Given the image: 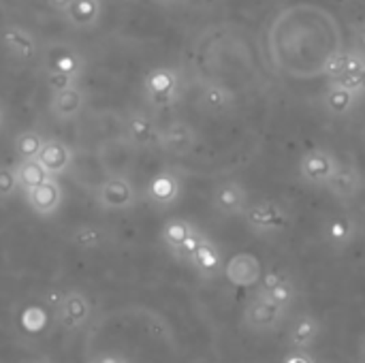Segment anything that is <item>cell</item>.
Segmentation results:
<instances>
[{
    "mask_svg": "<svg viewBox=\"0 0 365 363\" xmlns=\"http://www.w3.org/2000/svg\"><path fill=\"white\" fill-rule=\"evenodd\" d=\"M364 186L365 180L364 173L359 171V167L353 165V163H342L340 160V165H338L334 178L327 182L325 190L329 195H334L336 199H340V201H351V199L361 195Z\"/></svg>",
    "mask_w": 365,
    "mask_h": 363,
    "instance_id": "2e32d148",
    "label": "cell"
},
{
    "mask_svg": "<svg viewBox=\"0 0 365 363\" xmlns=\"http://www.w3.org/2000/svg\"><path fill=\"white\" fill-rule=\"evenodd\" d=\"M43 64H45V79L51 92L79 83L86 71V62L81 53L64 43H53L51 47H47L43 53Z\"/></svg>",
    "mask_w": 365,
    "mask_h": 363,
    "instance_id": "6da1fadb",
    "label": "cell"
},
{
    "mask_svg": "<svg viewBox=\"0 0 365 363\" xmlns=\"http://www.w3.org/2000/svg\"><path fill=\"white\" fill-rule=\"evenodd\" d=\"M26 193V203L28 208L36 214V216H53L62 201H64V193H62V186L56 178H47L45 182H41L38 186L34 188H28L24 190Z\"/></svg>",
    "mask_w": 365,
    "mask_h": 363,
    "instance_id": "4fadbf2b",
    "label": "cell"
},
{
    "mask_svg": "<svg viewBox=\"0 0 365 363\" xmlns=\"http://www.w3.org/2000/svg\"><path fill=\"white\" fill-rule=\"evenodd\" d=\"M361 98H364L361 92L349 88L340 79H329V83H327V88L323 92V107L331 116H346L357 107V103Z\"/></svg>",
    "mask_w": 365,
    "mask_h": 363,
    "instance_id": "d6986e66",
    "label": "cell"
},
{
    "mask_svg": "<svg viewBox=\"0 0 365 363\" xmlns=\"http://www.w3.org/2000/svg\"><path fill=\"white\" fill-rule=\"evenodd\" d=\"M361 363H365V359H364V362H361Z\"/></svg>",
    "mask_w": 365,
    "mask_h": 363,
    "instance_id": "ab89813d",
    "label": "cell"
},
{
    "mask_svg": "<svg viewBox=\"0 0 365 363\" xmlns=\"http://www.w3.org/2000/svg\"><path fill=\"white\" fill-rule=\"evenodd\" d=\"M47 304L51 308L53 323L66 334L83 329L92 319V302L81 291L73 289V291L58 293L56 297H49Z\"/></svg>",
    "mask_w": 365,
    "mask_h": 363,
    "instance_id": "7a4b0ae2",
    "label": "cell"
},
{
    "mask_svg": "<svg viewBox=\"0 0 365 363\" xmlns=\"http://www.w3.org/2000/svg\"><path fill=\"white\" fill-rule=\"evenodd\" d=\"M222 276L237 289H252L263 278V265L252 252H237L225 261Z\"/></svg>",
    "mask_w": 365,
    "mask_h": 363,
    "instance_id": "30bf717a",
    "label": "cell"
},
{
    "mask_svg": "<svg viewBox=\"0 0 365 363\" xmlns=\"http://www.w3.org/2000/svg\"><path fill=\"white\" fill-rule=\"evenodd\" d=\"M71 244L79 250H98L107 244V231L92 223L79 225L71 231Z\"/></svg>",
    "mask_w": 365,
    "mask_h": 363,
    "instance_id": "4316f807",
    "label": "cell"
},
{
    "mask_svg": "<svg viewBox=\"0 0 365 363\" xmlns=\"http://www.w3.org/2000/svg\"><path fill=\"white\" fill-rule=\"evenodd\" d=\"M94 201L101 210L120 212L130 210L137 203V190L133 182L124 175H111L94 188Z\"/></svg>",
    "mask_w": 365,
    "mask_h": 363,
    "instance_id": "8992f818",
    "label": "cell"
},
{
    "mask_svg": "<svg viewBox=\"0 0 365 363\" xmlns=\"http://www.w3.org/2000/svg\"><path fill=\"white\" fill-rule=\"evenodd\" d=\"M364 26H365V21H364Z\"/></svg>",
    "mask_w": 365,
    "mask_h": 363,
    "instance_id": "60d3db41",
    "label": "cell"
},
{
    "mask_svg": "<svg viewBox=\"0 0 365 363\" xmlns=\"http://www.w3.org/2000/svg\"><path fill=\"white\" fill-rule=\"evenodd\" d=\"M24 363H53L51 359H47V357H32V359H28V362Z\"/></svg>",
    "mask_w": 365,
    "mask_h": 363,
    "instance_id": "e575fe53",
    "label": "cell"
},
{
    "mask_svg": "<svg viewBox=\"0 0 365 363\" xmlns=\"http://www.w3.org/2000/svg\"><path fill=\"white\" fill-rule=\"evenodd\" d=\"M338 165H340V158L336 156V152L327 148H312L299 160V178L310 186L325 188L327 182L334 178Z\"/></svg>",
    "mask_w": 365,
    "mask_h": 363,
    "instance_id": "52a82bcc",
    "label": "cell"
},
{
    "mask_svg": "<svg viewBox=\"0 0 365 363\" xmlns=\"http://www.w3.org/2000/svg\"><path fill=\"white\" fill-rule=\"evenodd\" d=\"M353 49L361 56L365 60V26H359L355 30V43H353Z\"/></svg>",
    "mask_w": 365,
    "mask_h": 363,
    "instance_id": "1f68e13d",
    "label": "cell"
},
{
    "mask_svg": "<svg viewBox=\"0 0 365 363\" xmlns=\"http://www.w3.org/2000/svg\"><path fill=\"white\" fill-rule=\"evenodd\" d=\"M180 197H182V180L171 169L156 173L145 186L148 203L158 208V210H167V208L175 205L180 201Z\"/></svg>",
    "mask_w": 365,
    "mask_h": 363,
    "instance_id": "8fae6325",
    "label": "cell"
},
{
    "mask_svg": "<svg viewBox=\"0 0 365 363\" xmlns=\"http://www.w3.org/2000/svg\"><path fill=\"white\" fill-rule=\"evenodd\" d=\"M186 263L203 278V280H214L218 276H222V270H225V259H222V252L220 248L205 235L201 233L195 248L190 250Z\"/></svg>",
    "mask_w": 365,
    "mask_h": 363,
    "instance_id": "9c48e42d",
    "label": "cell"
},
{
    "mask_svg": "<svg viewBox=\"0 0 365 363\" xmlns=\"http://www.w3.org/2000/svg\"><path fill=\"white\" fill-rule=\"evenodd\" d=\"M365 66V60L351 47V49H342V51H336L331 53L325 64H323V75H327L329 79H340L344 77L346 73H353V71H361Z\"/></svg>",
    "mask_w": 365,
    "mask_h": 363,
    "instance_id": "d4e9b609",
    "label": "cell"
},
{
    "mask_svg": "<svg viewBox=\"0 0 365 363\" xmlns=\"http://www.w3.org/2000/svg\"><path fill=\"white\" fill-rule=\"evenodd\" d=\"M71 2H73V0H47L49 9H53V11H58V13H64V11L71 6Z\"/></svg>",
    "mask_w": 365,
    "mask_h": 363,
    "instance_id": "836d02e7",
    "label": "cell"
},
{
    "mask_svg": "<svg viewBox=\"0 0 365 363\" xmlns=\"http://www.w3.org/2000/svg\"><path fill=\"white\" fill-rule=\"evenodd\" d=\"M203 231H199L192 223H188L186 218H171L163 225L160 231V240L165 244V248L180 261H186L190 250L195 248L199 235Z\"/></svg>",
    "mask_w": 365,
    "mask_h": 363,
    "instance_id": "ba28073f",
    "label": "cell"
},
{
    "mask_svg": "<svg viewBox=\"0 0 365 363\" xmlns=\"http://www.w3.org/2000/svg\"><path fill=\"white\" fill-rule=\"evenodd\" d=\"M361 86H364V92H365V66L361 68Z\"/></svg>",
    "mask_w": 365,
    "mask_h": 363,
    "instance_id": "d590c367",
    "label": "cell"
},
{
    "mask_svg": "<svg viewBox=\"0 0 365 363\" xmlns=\"http://www.w3.org/2000/svg\"><path fill=\"white\" fill-rule=\"evenodd\" d=\"M321 336V323L312 315H302L289 329V344L293 351H308Z\"/></svg>",
    "mask_w": 365,
    "mask_h": 363,
    "instance_id": "cb8c5ba5",
    "label": "cell"
},
{
    "mask_svg": "<svg viewBox=\"0 0 365 363\" xmlns=\"http://www.w3.org/2000/svg\"><path fill=\"white\" fill-rule=\"evenodd\" d=\"M19 190V182L15 175V167L0 165V201L13 199Z\"/></svg>",
    "mask_w": 365,
    "mask_h": 363,
    "instance_id": "f546056e",
    "label": "cell"
},
{
    "mask_svg": "<svg viewBox=\"0 0 365 363\" xmlns=\"http://www.w3.org/2000/svg\"><path fill=\"white\" fill-rule=\"evenodd\" d=\"M160 131L163 128L154 122V118H150L143 111H133L124 120V135L128 143L135 148L148 150L160 145Z\"/></svg>",
    "mask_w": 365,
    "mask_h": 363,
    "instance_id": "5bb4252c",
    "label": "cell"
},
{
    "mask_svg": "<svg viewBox=\"0 0 365 363\" xmlns=\"http://www.w3.org/2000/svg\"><path fill=\"white\" fill-rule=\"evenodd\" d=\"M43 143H45V137L38 131H24L15 137V154L19 160L38 158Z\"/></svg>",
    "mask_w": 365,
    "mask_h": 363,
    "instance_id": "f1b7e54d",
    "label": "cell"
},
{
    "mask_svg": "<svg viewBox=\"0 0 365 363\" xmlns=\"http://www.w3.org/2000/svg\"><path fill=\"white\" fill-rule=\"evenodd\" d=\"M38 163L45 167V171L49 175L58 178L68 171V167L73 163V150L60 139H45L43 150L38 154Z\"/></svg>",
    "mask_w": 365,
    "mask_h": 363,
    "instance_id": "7402d4cb",
    "label": "cell"
},
{
    "mask_svg": "<svg viewBox=\"0 0 365 363\" xmlns=\"http://www.w3.org/2000/svg\"><path fill=\"white\" fill-rule=\"evenodd\" d=\"M0 128H2V111H0Z\"/></svg>",
    "mask_w": 365,
    "mask_h": 363,
    "instance_id": "74e56055",
    "label": "cell"
},
{
    "mask_svg": "<svg viewBox=\"0 0 365 363\" xmlns=\"http://www.w3.org/2000/svg\"><path fill=\"white\" fill-rule=\"evenodd\" d=\"M143 96L154 109H169L182 96V75L171 66H156L143 79Z\"/></svg>",
    "mask_w": 365,
    "mask_h": 363,
    "instance_id": "3957f363",
    "label": "cell"
},
{
    "mask_svg": "<svg viewBox=\"0 0 365 363\" xmlns=\"http://www.w3.org/2000/svg\"><path fill=\"white\" fill-rule=\"evenodd\" d=\"M257 293H261L263 297H267L269 302H274L276 306L291 310L295 300H297V287L295 282L282 274V272H269L261 278Z\"/></svg>",
    "mask_w": 365,
    "mask_h": 363,
    "instance_id": "ac0fdd59",
    "label": "cell"
},
{
    "mask_svg": "<svg viewBox=\"0 0 365 363\" xmlns=\"http://www.w3.org/2000/svg\"><path fill=\"white\" fill-rule=\"evenodd\" d=\"M235 96L233 92L222 83H207L201 92V105L210 113H225L233 107Z\"/></svg>",
    "mask_w": 365,
    "mask_h": 363,
    "instance_id": "484cf974",
    "label": "cell"
},
{
    "mask_svg": "<svg viewBox=\"0 0 365 363\" xmlns=\"http://www.w3.org/2000/svg\"><path fill=\"white\" fill-rule=\"evenodd\" d=\"M359 235V223L351 214H336L325 220L323 225V242L336 250L342 252L346 250Z\"/></svg>",
    "mask_w": 365,
    "mask_h": 363,
    "instance_id": "9a60e30c",
    "label": "cell"
},
{
    "mask_svg": "<svg viewBox=\"0 0 365 363\" xmlns=\"http://www.w3.org/2000/svg\"><path fill=\"white\" fill-rule=\"evenodd\" d=\"M62 15L73 28L90 30L98 26L103 17V0H73L71 6Z\"/></svg>",
    "mask_w": 365,
    "mask_h": 363,
    "instance_id": "603a6c76",
    "label": "cell"
},
{
    "mask_svg": "<svg viewBox=\"0 0 365 363\" xmlns=\"http://www.w3.org/2000/svg\"><path fill=\"white\" fill-rule=\"evenodd\" d=\"M2 45L9 51V56L17 62H34L38 58V43L34 39V34L30 30H26L24 26L17 24H6L2 28Z\"/></svg>",
    "mask_w": 365,
    "mask_h": 363,
    "instance_id": "7c38bea8",
    "label": "cell"
},
{
    "mask_svg": "<svg viewBox=\"0 0 365 363\" xmlns=\"http://www.w3.org/2000/svg\"><path fill=\"white\" fill-rule=\"evenodd\" d=\"M287 312L289 310L276 306L274 302H269L261 293H255L244 306L242 321H244V327L255 332V334H272L284 323Z\"/></svg>",
    "mask_w": 365,
    "mask_h": 363,
    "instance_id": "5b68a950",
    "label": "cell"
},
{
    "mask_svg": "<svg viewBox=\"0 0 365 363\" xmlns=\"http://www.w3.org/2000/svg\"><path fill=\"white\" fill-rule=\"evenodd\" d=\"M244 220L248 225V229L261 237L267 235H278L282 233L289 223L291 216L287 212V208L278 201L265 199V201H257V203H248L246 212H244Z\"/></svg>",
    "mask_w": 365,
    "mask_h": 363,
    "instance_id": "277c9868",
    "label": "cell"
},
{
    "mask_svg": "<svg viewBox=\"0 0 365 363\" xmlns=\"http://www.w3.org/2000/svg\"><path fill=\"white\" fill-rule=\"evenodd\" d=\"M15 175H17V182H19V188L21 190H28V188H34L38 186L41 182H45L47 178H53L45 171V167L38 163V158H30V160H19L15 165Z\"/></svg>",
    "mask_w": 365,
    "mask_h": 363,
    "instance_id": "83f0119b",
    "label": "cell"
},
{
    "mask_svg": "<svg viewBox=\"0 0 365 363\" xmlns=\"http://www.w3.org/2000/svg\"><path fill=\"white\" fill-rule=\"evenodd\" d=\"M212 203L216 212L222 216H244L250 201H248V190L244 188V184L235 180H227L214 188Z\"/></svg>",
    "mask_w": 365,
    "mask_h": 363,
    "instance_id": "e0dca14e",
    "label": "cell"
},
{
    "mask_svg": "<svg viewBox=\"0 0 365 363\" xmlns=\"http://www.w3.org/2000/svg\"><path fill=\"white\" fill-rule=\"evenodd\" d=\"M88 363H133L128 357L124 355H118V353H96L92 355Z\"/></svg>",
    "mask_w": 365,
    "mask_h": 363,
    "instance_id": "4dcf8cb0",
    "label": "cell"
},
{
    "mask_svg": "<svg viewBox=\"0 0 365 363\" xmlns=\"http://www.w3.org/2000/svg\"><path fill=\"white\" fill-rule=\"evenodd\" d=\"M197 145V133L188 122L175 120L171 124H167L160 131V145L165 152L175 154V156H184L188 154L192 148Z\"/></svg>",
    "mask_w": 365,
    "mask_h": 363,
    "instance_id": "ffe728a7",
    "label": "cell"
},
{
    "mask_svg": "<svg viewBox=\"0 0 365 363\" xmlns=\"http://www.w3.org/2000/svg\"><path fill=\"white\" fill-rule=\"evenodd\" d=\"M364 353H365V340H364Z\"/></svg>",
    "mask_w": 365,
    "mask_h": 363,
    "instance_id": "f35d334b",
    "label": "cell"
},
{
    "mask_svg": "<svg viewBox=\"0 0 365 363\" xmlns=\"http://www.w3.org/2000/svg\"><path fill=\"white\" fill-rule=\"evenodd\" d=\"M107 2H128V0H107Z\"/></svg>",
    "mask_w": 365,
    "mask_h": 363,
    "instance_id": "8d00e7d4",
    "label": "cell"
},
{
    "mask_svg": "<svg viewBox=\"0 0 365 363\" xmlns=\"http://www.w3.org/2000/svg\"><path fill=\"white\" fill-rule=\"evenodd\" d=\"M284 363H314V362H312V357H310L306 351H295V353H291V355L284 359Z\"/></svg>",
    "mask_w": 365,
    "mask_h": 363,
    "instance_id": "d6a6232c",
    "label": "cell"
},
{
    "mask_svg": "<svg viewBox=\"0 0 365 363\" xmlns=\"http://www.w3.org/2000/svg\"><path fill=\"white\" fill-rule=\"evenodd\" d=\"M83 92L79 88V83L75 86H66L62 90H56L51 92V98H49V109H51V116L60 122H68V120H75L81 109H83Z\"/></svg>",
    "mask_w": 365,
    "mask_h": 363,
    "instance_id": "44dd1931",
    "label": "cell"
}]
</instances>
